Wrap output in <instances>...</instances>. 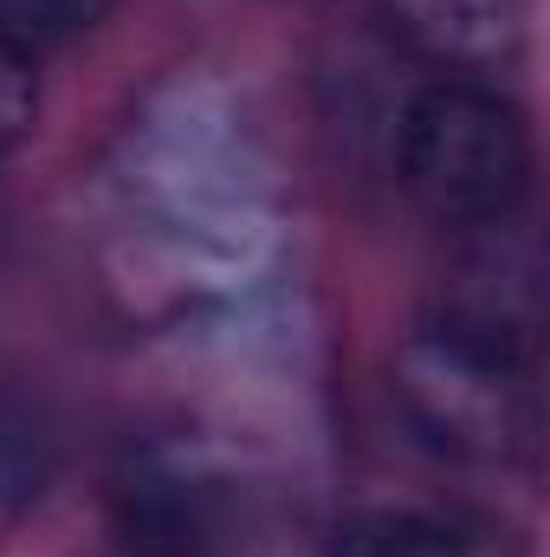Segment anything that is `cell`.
<instances>
[{
    "instance_id": "7a4b0ae2",
    "label": "cell",
    "mask_w": 550,
    "mask_h": 557,
    "mask_svg": "<svg viewBox=\"0 0 550 557\" xmlns=\"http://www.w3.org/2000/svg\"><path fill=\"white\" fill-rule=\"evenodd\" d=\"M396 396L434 447L505 460L532 434V344L486 337L434 311L396 350Z\"/></svg>"
},
{
    "instance_id": "52a82bcc",
    "label": "cell",
    "mask_w": 550,
    "mask_h": 557,
    "mask_svg": "<svg viewBox=\"0 0 550 557\" xmlns=\"http://www.w3.org/2000/svg\"><path fill=\"white\" fill-rule=\"evenodd\" d=\"M33 117H39V72H33V52L0 33V156L33 131Z\"/></svg>"
},
{
    "instance_id": "3957f363",
    "label": "cell",
    "mask_w": 550,
    "mask_h": 557,
    "mask_svg": "<svg viewBox=\"0 0 550 557\" xmlns=\"http://www.w3.org/2000/svg\"><path fill=\"white\" fill-rule=\"evenodd\" d=\"M383 33L440 78L499 72L525 46V0H376Z\"/></svg>"
},
{
    "instance_id": "6da1fadb",
    "label": "cell",
    "mask_w": 550,
    "mask_h": 557,
    "mask_svg": "<svg viewBox=\"0 0 550 557\" xmlns=\"http://www.w3.org/2000/svg\"><path fill=\"white\" fill-rule=\"evenodd\" d=\"M396 175L447 227H505L532 195V124L479 78H434L396 117Z\"/></svg>"
},
{
    "instance_id": "5b68a950",
    "label": "cell",
    "mask_w": 550,
    "mask_h": 557,
    "mask_svg": "<svg viewBox=\"0 0 550 557\" xmlns=\"http://www.w3.org/2000/svg\"><path fill=\"white\" fill-rule=\"evenodd\" d=\"M46 480H52V441L26 416H7L0 409V539L39 506Z\"/></svg>"
},
{
    "instance_id": "8992f818",
    "label": "cell",
    "mask_w": 550,
    "mask_h": 557,
    "mask_svg": "<svg viewBox=\"0 0 550 557\" xmlns=\"http://www.w3.org/2000/svg\"><path fill=\"white\" fill-rule=\"evenodd\" d=\"M117 0H0V33L13 46H59L72 33H91Z\"/></svg>"
},
{
    "instance_id": "277c9868",
    "label": "cell",
    "mask_w": 550,
    "mask_h": 557,
    "mask_svg": "<svg viewBox=\"0 0 550 557\" xmlns=\"http://www.w3.org/2000/svg\"><path fill=\"white\" fill-rule=\"evenodd\" d=\"M324 557H466V545L427 519V512H409V506H370V512H350Z\"/></svg>"
}]
</instances>
